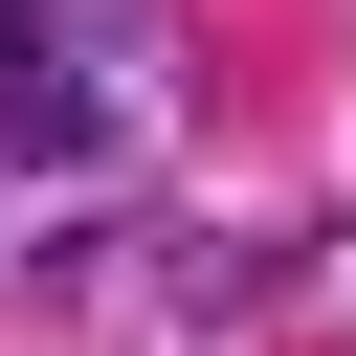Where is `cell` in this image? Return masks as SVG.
<instances>
[{
  "mask_svg": "<svg viewBox=\"0 0 356 356\" xmlns=\"http://www.w3.org/2000/svg\"><path fill=\"white\" fill-rule=\"evenodd\" d=\"M0 44H22V0H0Z\"/></svg>",
  "mask_w": 356,
  "mask_h": 356,
  "instance_id": "6da1fadb",
  "label": "cell"
}]
</instances>
